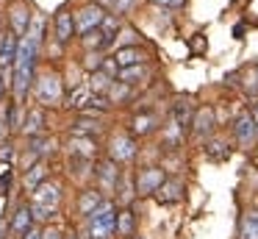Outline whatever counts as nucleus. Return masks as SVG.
Masks as SVG:
<instances>
[{"instance_id": "obj_1", "label": "nucleus", "mask_w": 258, "mask_h": 239, "mask_svg": "<svg viewBox=\"0 0 258 239\" xmlns=\"http://www.w3.org/2000/svg\"><path fill=\"white\" fill-rule=\"evenodd\" d=\"M86 233L92 239H111L117 233V206L103 200L100 209L86 217Z\"/></svg>"}, {"instance_id": "obj_2", "label": "nucleus", "mask_w": 258, "mask_h": 239, "mask_svg": "<svg viewBox=\"0 0 258 239\" xmlns=\"http://www.w3.org/2000/svg\"><path fill=\"white\" fill-rule=\"evenodd\" d=\"M103 20H106V14H103V6H97V3H89V6H84V9H78L73 14L75 31H78L81 36L97 31V25H103Z\"/></svg>"}, {"instance_id": "obj_3", "label": "nucleus", "mask_w": 258, "mask_h": 239, "mask_svg": "<svg viewBox=\"0 0 258 239\" xmlns=\"http://www.w3.org/2000/svg\"><path fill=\"white\" fill-rule=\"evenodd\" d=\"M36 98H39V103H47V106H56L58 100H61V78L58 75H42L39 81H36Z\"/></svg>"}, {"instance_id": "obj_4", "label": "nucleus", "mask_w": 258, "mask_h": 239, "mask_svg": "<svg viewBox=\"0 0 258 239\" xmlns=\"http://www.w3.org/2000/svg\"><path fill=\"white\" fill-rule=\"evenodd\" d=\"M164 183V170L161 167H145L139 172V181H136V192L139 195H153L158 192V186Z\"/></svg>"}, {"instance_id": "obj_5", "label": "nucleus", "mask_w": 258, "mask_h": 239, "mask_svg": "<svg viewBox=\"0 0 258 239\" xmlns=\"http://www.w3.org/2000/svg\"><path fill=\"white\" fill-rule=\"evenodd\" d=\"M36 53H39V47H36L34 42H31L28 36H23L17 42V56H14V70H34L36 64Z\"/></svg>"}, {"instance_id": "obj_6", "label": "nucleus", "mask_w": 258, "mask_h": 239, "mask_svg": "<svg viewBox=\"0 0 258 239\" xmlns=\"http://www.w3.org/2000/svg\"><path fill=\"white\" fill-rule=\"evenodd\" d=\"M9 22H12V33L14 36H25V31H28L31 25V9L25 3H12L9 6Z\"/></svg>"}, {"instance_id": "obj_7", "label": "nucleus", "mask_w": 258, "mask_h": 239, "mask_svg": "<svg viewBox=\"0 0 258 239\" xmlns=\"http://www.w3.org/2000/svg\"><path fill=\"white\" fill-rule=\"evenodd\" d=\"M14 56H17V36L6 31L0 36V72H9L14 67Z\"/></svg>"}, {"instance_id": "obj_8", "label": "nucleus", "mask_w": 258, "mask_h": 239, "mask_svg": "<svg viewBox=\"0 0 258 239\" xmlns=\"http://www.w3.org/2000/svg\"><path fill=\"white\" fill-rule=\"evenodd\" d=\"M58 200H61V189H58V183H53V181H45V183H39V186L34 189V203H39V206L56 209Z\"/></svg>"}, {"instance_id": "obj_9", "label": "nucleus", "mask_w": 258, "mask_h": 239, "mask_svg": "<svg viewBox=\"0 0 258 239\" xmlns=\"http://www.w3.org/2000/svg\"><path fill=\"white\" fill-rule=\"evenodd\" d=\"M119 167L117 161H100L97 164V181H100V186L106 189V192H114L117 189V181H119Z\"/></svg>"}, {"instance_id": "obj_10", "label": "nucleus", "mask_w": 258, "mask_h": 239, "mask_svg": "<svg viewBox=\"0 0 258 239\" xmlns=\"http://www.w3.org/2000/svg\"><path fill=\"white\" fill-rule=\"evenodd\" d=\"M134 156H136V142L131 136L111 139V161H131Z\"/></svg>"}, {"instance_id": "obj_11", "label": "nucleus", "mask_w": 258, "mask_h": 239, "mask_svg": "<svg viewBox=\"0 0 258 239\" xmlns=\"http://www.w3.org/2000/svg\"><path fill=\"white\" fill-rule=\"evenodd\" d=\"M233 131H236V139H239L241 145H250L252 139H255V122H252V114H247V111H241L239 117H236V125H233Z\"/></svg>"}, {"instance_id": "obj_12", "label": "nucleus", "mask_w": 258, "mask_h": 239, "mask_svg": "<svg viewBox=\"0 0 258 239\" xmlns=\"http://www.w3.org/2000/svg\"><path fill=\"white\" fill-rule=\"evenodd\" d=\"M145 50H139V47H122V50H117V56H114V61H117V67L119 70H125V67H136V64H145Z\"/></svg>"}, {"instance_id": "obj_13", "label": "nucleus", "mask_w": 258, "mask_h": 239, "mask_svg": "<svg viewBox=\"0 0 258 239\" xmlns=\"http://www.w3.org/2000/svg\"><path fill=\"white\" fill-rule=\"evenodd\" d=\"M73 33H75V22H73V14H70V11H58V14H56V39H58V42H67V39L70 36H73Z\"/></svg>"}, {"instance_id": "obj_14", "label": "nucleus", "mask_w": 258, "mask_h": 239, "mask_svg": "<svg viewBox=\"0 0 258 239\" xmlns=\"http://www.w3.org/2000/svg\"><path fill=\"white\" fill-rule=\"evenodd\" d=\"M156 195H158L161 203H178V200L183 198V183L180 181H164Z\"/></svg>"}, {"instance_id": "obj_15", "label": "nucleus", "mask_w": 258, "mask_h": 239, "mask_svg": "<svg viewBox=\"0 0 258 239\" xmlns=\"http://www.w3.org/2000/svg\"><path fill=\"white\" fill-rule=\"evenodd\" d=\"M103 206V195L97 192V189H84L78 198V211L81 214H92L95 209H100Z\"/></svg>"}, {"instance_id": "obj_16", "label": "nucleus", "mask_w": 258, "mask_h": 239, "mask_svg": "<svg viewBox=\"0 0 258 239\" xmlns=\"http://www.w3.org/2000/svg\"><path fill=\"white\" fill-rule=\"evenodd\" d=\"M214 131V109H197L195 114V133L197 136H208Z\"/></svg>"}, {"instance_id": "obj_17", "label": "nucleus", "mask_w": 258, "mask_h": 239, "mask_svg": "<svg viewBox=\"0 0 258 239\" xmlns=\"http://www.w3.org/2000/svg\"><path fill=\"white\" fill-rule=\"evenodd\" d=\"M31 209H25V206H20L17 211H14V217H12V222H9V231L12 233H25L31 228Z\"/></svg>"}, {"instance_id": "obj_18", "label": "nucleus", "mask_w": 258, "mask_h": 239, "mask_svg": "<svg viewBox=\"0 0 258 239\" xmlns=\"http://www.w3.org/2000/svg\"><path fill=\"white\" fill-rule=\"evenodd\" d=\"M147 67L145 64H136V67H125V70H119V83H125V86H131V83H139L142 78H147Z\"/></svg>"}, {"instance_id": "obj_19", "label": "nucleus", "mask_w": 258, "mask_h": 239, "mask_svg": "<svg viewBox=\"0 0 258 239\" xmlns=\"http://www.w3.org/2000/svg\"><path fill=\"white\" fill-rule=\"evenodd\" d=\"M241 239H258V211H247L241 217V228H239Z\"/></svg>"}, {"instance_id": "obj_20", "label": "nucleus", "mask_w": 258, "mask_h": 239, "mask_svg": "<svg viewBox=\"0 0 258 239\" xmlns=\"http://www.w3.org/2000/svg\"><path fill=\"white\" fill-rule=\"evenodd\" d=\"M42 128H45V114H42V109L28 111V120H25V125H23V133H28V136H39Z\"/></svg>"}, {"instance_id": "obj_21", "label": "nucleus", "mask_w": 258, "mask_h": 239, "mask_svg": "<svg viewBox=\"0 0 258 239\" xmlns=\"http://www.w3.org/2000/svg\"><path fill=\"white\" fill-rule=\"evenodd\" d=\"M45 178H47V164H45V161H39V164H34L28 170V175H25V186L34 192L39 183H45Z\"/></svg>"}, {"instance_id": "obj_22", "label": "nucleus", "mask_w": 258, "mask_h": 239, "mask_svg": "<svg viewBox=\"0 0 258 239\" xmlns=\"http://www.w3.org/2000/svg\"><path fill=\"white\" fill-rule=\"evenodd\" d=\"M134 228H136L134 211H131V209L117 211V233H119V236H131V233H134Z\"/></svg>"}, {"instance_id": "obj_23", "label": "nucleus", "mask_w": 258, "mask_h": 239, "mask_svg": "<svg viewBox=\"0 0 258 239\" xmlns=\"http://www.w3.org/2000/svg\"><path fill=\"white\" fill-rule=\"evenodd\" d=\"M70 153H73L75 159H92V156H95V142H92V139H73V142H70Z\"/></svg>"}, {"instance_id": "obj_24", "label": "nucleus", "mask_w": 258, "mask_h": 239, "mask_svg": "<svg viewBox=\"0 0 258 239\" xmlns=\"http://www.w3.org/2000/svg\"><path fill=\"white\" fill-rule=\"evenodd\" d=\"M25 36H28L36 47H42V42H45V20H42L39 14L31 17V25H28V31H25Z\"/></svg>"}, {"instance_id": "obj_25", "label": "nucleus", "mask_w": 258, "mask_h": 239, "mask_svg": "<svg viewBox=\"0 0 258 239\" xmlns=\"http://www.w3.org/2000/svg\"><path fill=\"white\" fill-rule=\"evenodd\" d=\"M114 86V81H111V75H106V72H95V75H92V81H89V92L92 94H100L103 98V92H108V89Z\"/></svg>"}, {"instance_id": "obj_26", "label": "nucleus", "mask_w": 258, "mask_h": 239, "mask_svg": "<svg viewBox=\"0 0 258 239\" xmlns=\"http://www.w3.org/2000/svg\"><path fill=\"white\" fill-rule=\"evenodd\" d=\"M95 131H100V120H92V117H81L78 122L73 125V133L75 136H81V133H95Z\"/></svg>"}, {"instance_id": "obj_27", "label": "nucleus", "mask_w": 258, "mask_h": 239, "mask_svg": "<svg viewBox=\"0 0 258 239\" xmlns=\"http://www.w3.org/2000/svg\"><path fill=\"white\" fill-rule=\"evenodd\" d=\"M89 100H92L89 86H78L73 92V98H70V106H73V109H86V106H89Z\"/></svg>"}, {"instance_id": "obj_28", "label": "nucleus", "mask_w": 258, "mask_h": 239, "mask_svg": "<svg viewBox=\"0 0 258 239\" xmlns=\"http://www.w3.org/2000/svg\"><path fill=\"white\" fill-rule=\"evenodd\" d=\"M53 214H56V209H50V206H39V203L31 206V220L34 222H47Z\"/></svg>"}, {"instance_id": "obj_29", "label": "nucleus", "mask_w": 258, "mask_h": 239, "mask_svg": "<svg viewBox=\"0 0 258 239\" xmlns=\"http://www.w3.org/2000/svg\"><path fill=\"white\" fill-rule=\"evenodd\" d=\"M117 189H119V200H122V203H131V198H134V183H131L128 175H119Z\"/></svg>"}, {"instance_id": "obj_30", "label": "nucleus", "mask_w": 258, "mask_h": 239, "mask_svg": "<svg viewBox=\"0 0 258 239\" xmlns=\"http://www.w3.org/2000/svg\"><path fill=\"white\" fill-rule=\"evenodd\" d=\"M53 150V139H39V136H34V142H31V153L39 159V156H45V153H50Z\"/></svg>"}, {"instance_id": "obj_31", "label": "nucleus", "mask_w": 258, "mask_h": 239, "mask_svg": "<svg viewBox=\"0 0 258 239\" xmlns=\"http://www.w3.org/2000/svg\"><path fill=\"white\" fill-rule=\"evenodd\" d=\"M153 114H139V117H134V133H147L153 128Z\"/></svg>"}, {"instance_id": "obj_32", "label": "nucleus", "mask_w": 258, "mask_h": 239, "mask_svg": "<svg viewBox=\"0 0 258 239\" xmlns=\"http://www.w3.org/2000/svg\"><path fill=\"white\" fill-rule=\"evenodd\" d=\"M189 117H191V109L186 103H178V109H175V114H172V122H178L180 128H186L189 125Z\"/></svg>"}, {"instance_id": "obj_33", "label": "nucleus", "mask_w": 258, "mask_h": 239, "mask_svg": "<svg viewBox=\"0 0 258 239\" xmlns=\"http://www.w3.org/2000/svg\"><path fill=\"white\" fill-rule=\"evenodd\" d=\"M208 156H211V159H228V145L211 142V145H208Z\"/></svg>"}, {"instance_id": "obj_34", "label": "nucleus", "mask_w": 258, "mask_h": 239, "mask_svg": "<svg viewBox=\"0 0 258 239\" xmlns=\"http://www.w3.org/2000/svg\"><path fill=\"white\" fill-rule=\"evenodd\" d=\"M9 128H12V131H17V128H20V111H17V103L9 106Z\"/></svg>"}, {"instance_id": "obj_35", "label": "nucleus", "mask_w": 258, "mask_h": 239, "mask_svg": "<svg viewBox=\"0 0 258 239\" xmlns=\"http://www.w3.org/2000/svg\"><path fill=\"white\" fill-rule=\"evenodd\" d=\"M42 239H67V233L61 228H47V231H42Z\"/></svg>"}, {"instance_id": "obj_36", "label": "nucleus", "mask_w": 258, "mask_h": 239, "mask_svg": "<svg viewBox=\"0 0 258 239\" xmlns=\"http://www.w3.org/2000/svg\"><path fill=\"white\" fill-rule=\"evenodd\" d=\"M134 3H136V0H117V3H114V11H117V14H125Z\"/></svg>"}, {"instance_id": "obj_37", "label": "nucleus", "mask_w": 258, "mask_h": 239, "mask_svg": "<svg viewBox=\"0 0 258 239\" xmlns=\"http://www.w3.org/2000/svg\"><path fill=\"white\" fill-rule=\"evenodd\" d=\"M9 186H12V175H9V172H3V175H0V195H6Z\"/></svg>"}, {"instance_id": "obj_38", "label": "nucleus", "mask_w": 258, "mask_h": 239, "mask_svg": "<svg viewBox=\"0 0 258 239\" xmlns=\"http://www.w3.org/2000/svg\"><path fill=\"white\" fill-rule=\"evenodd\" d=\"M12 159H14L12 145H3V148H0V161H12Z\"/></svg>"}, {"instance_id": "obj_39", "label": "nucleus", "mask_w": 258, "mask_h": 239, "mask_svg": "<svg viewBox=\"0 0 258 239\" xmlns=\"http://www.w3.org/2000/svg\"><path fill=\"white\" fill-rule=\"evenodd\" d=\"M23 239H42V228H28L23 233Z\"/></svg>"}, {"instance_id": "obj_40", "label": "nucleus", "mask_w": 258, "mask_h": 239, "mask_svg": "<svg viewBox=\"0 0 258 239\" xmlns=\"http://www.w3.org/2000/svg\"><path fill=\"white\" fill-rule=\"evenodd\" d=\"M6 236H9V222L0 220V239H6Z\"/></svg>"}, {"instance_id": "obj_41", "label": "nucleus", "mask_w": 258, "mask_h": 239, "mask_svg": "<svg viewBox=\"0 0 258 239\" xmlns=\"http://www.w3.org/2000/svg\"><path fill=\"white\" fill-rule=\"evenodd\" d=\"M252 122H255V131H258V103H255V111H252Z\"/></svg>"}, {"instance_id": "obj_42", "label": "nucleus", "mask_w": 258, "mask_h": 239, "mask_svg": "<svg viewBox=\"0 0 258 239\" xmlns=\"http://www.w3.org/2000/svg\"><path fill=\"white\" fill-rule=\"evenodd\" d=\"M117 0H97V6H114Z\"/></svg>"}, {"instance_id": "obj_43", "label": "nucleus", "mask_w": 258, "mask_h": 239, "mask_svg": "<svg viewBox=\"0 0 258 239\" xmlns=\"http://www.w3.org/2000/svg\"><path fill=\"white\" fill-rule=\"evenodd\" d=\"M186 0H169V6H175V9H178V6H183Z\"/></svg>"}, {"instance_id": "obj_44", "label": "nucleus", "mask_w": 258, "mask_h": 239, "mask_svg": "<svg viewBox=\"0 0 258 239\" xmlns=\"http://www.w3.org/2000/svg\"><path fill=\"white\" fill-rule=\"evenodd\" d=\"M153 3H158V6H169V0H153Z\"/></svg>"}, {"instance_id": "obj_45", "label": "nucleus", "mask_w": 258, "mask_h": 239, "mask_svg": "<svg viewBox=\"0 0 258 239\" xmlns=\"http://www.w3.org/2000/svg\"><path fill=\"white\" fill-rule=\"evenodd\" d=\"M3 89H6V81H3V78H0V94H3Z\"/></svg>"}, {"instance_id": "obj_46", "label": "nucleus", "mask_w": 258, "mask_h": 239, "mask_svg": "<svg viewBox=\"0 0 258 239\" xmlns=\"http://www.w3.org/2000/svg\"><path fill=\"white\" fill-rule=\"evenodd\" d=\"M0 136H3V122H0Z\"/></svg>"}, {"instance_id": "obj_47", "label": "nucleus", "mask_w": 258, "mask_h": 239, "mask_svg": "<svg viewBox=\"0 0 258 239\" xmlns=\"http://www.w3.org/2000/svg\"><path fill=\"white\" fill-rule=\"evenodd\" d=\"M67 239H75V236H73V233H67Z\"/></svg>"}, {"instance_id": "obj_48", "label": "nucleus", "mask_w": 258, "mask_h": 239, "mask_svg": "<svg viewBox=\"0 0 258 239\" xmlns=\"http://www.w3.org/2000/svg\"><path fill=\"white\" fill-rule=\"evenodd\" d=\"M136 239H145V236H136Z\"/></svg>"}]
</instances>
